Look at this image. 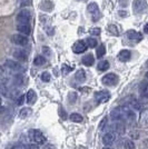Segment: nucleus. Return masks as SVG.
<instances>
[{"instance_id": "nucleus-1", "label": "nucleus", "mask_w": 148, "mask_h": 149, "mask_svg": "<svg viewBox=\"0 0 148 149\" xmlns=\"http://www.w3.org/2000/svg\"><path fill=\"white\" fill-rule=\"evenodd\" d=\"M29 138L31 140H35V143L37 145H43L46 143V137L43 136V134L38 129L29 131Z\"/></svg>"}, {"instance_id": "nucleus-2", "label": "nucleus", "mask_w": 148, "mask_h": 149, "mask_svg": "<svg viewBox=\"0 0 148 149\" xmlns=\"http://www.w3.org/2000/svg\"><path fill=\"white\" fill-rule=\"evenodd\" d=\"M118 76L116 74H107L103 77L101 82L105 85V86H116L118 84Z\"/></svg>"}, {"instance_id": "nucleus-3", "label": "nucleus", "mask_w": 148, "mask_h": 149, "mask_svg": "<svg viewBox=\"0 0 148 149\" xmlns=\"http://www.w3.org/2000/svg\"><path fill=\"white\" fill-rule=\"evenodd\" d=\"M31 13L28 9H22L17 15V24H30Z\"/></svg>"}, {"instance_id": "nucleus-4", "label": "nucleus", "mask_w": 148, "mask_h": 149, "mask_svg": "<svg viewBox=\"0 0 148 149\" xmlns=\"http://www.w3.org/2000/svg\"><path fill=\"white\" fill-rule=\"evenodd\" d=\"M133 9L135 13H142L147 9V1L146 0H134Z\"/></svg>"}, {"instance_id": "nucleus-5", "label": "nucleus", "mask_w": 148, "mask_h": 149, "mask_svg": "<svg viewBox=\"0 0 148 149\" xmlns=\"http://www.w3.org/2000/svg\"><path fill=\"white\" fill-rule=\"evenodd\" d=\"M5 67H7L9 70H11V71H15V72H21V71L25 70V68L19 62L13 61V60H6Z\"/></svg>"}, {"instance_id": "nucleus-6", "label": "nucleus", "mask_w": 148, "mask_h": 149, "mask_svg": "<svg viewBox=\"0 0 148 149\" xmlns=\"http://www.w3.org/2000/svg\"><path fill=\"white\" fill-rule=\"evenodd\" d=\"M87 10H88V13L93 16L94 21H97V20L100 18V13H99L98 5H97L96 2H91V3H89L88 7H87Z\"/></svg>"}, {"instance_id": "nucleus-7", "label": "nucleus", "mask_w": 148, "mask_h": 149, "mask_svg": "<svg viewBox=\"0 0 148 149\" xmlns=\"http://www.w3.org/2000/svg\"><path fill=\"white\" fill-rule=\"evenodd\" d=\"M11 41H13L15 45L17 46H21L24 47L28 44V38L26 35H22V33H18V35H13L11 37Z\"/></svg>"}, {"instance_id": "nucleus-8", "label": "nucleus", "mask_w": 148, "mask_h": 149, "mask_svg": "<svg viewBox=\"0 0 148 149\" xmlns=\"http://www.w3.org/2000/svg\"><path fill=\"white\" fill-rule=\"evenodd\" d=\"M126 36H127V38L129 39L130 41H133V42H135V44H137V42H139V41H142V35L140 33V32H137L136 30H128L127 32H126Z\"/></svg>"}, {"instance_id": "nucleus-9", "label": "nucleus", "mask_w": 148, "mask_h": 149, "mask_svg": "<svg viewBox=\"0 0 148 149\" xmlns=\"http://www.w3.org/2000/svg\"><path fill=\"white\" fill-rule=\"evenodd\" d=\"M86 49H87V45L82 40H78L73 46V51H74L75 54H82V52L86 51Z\"/></svg>"}, {"instance_id": "nucleus-10", "label": "nucleus", "mask_w": 148, "mask_h": 149, "mask_svg": "<svg viewBox=\"0 0 148 149\" xmlns=\"http://www.w3.org/2000/svg\"><path fill=\"white\" fill-rule=\"evenodd\" d=\"M120 111H121V115L125 116V117L128 119L129 121H134V120L136 119V116H135V113H134V111H133V110H130V108L126 107V106L121 107Z\"/></svg>"}, {"instance_id": "nucleus-11", "label": "nucleus", "mask_w": 148, "mask_h": 149, "mask_svg": "<svg viewBox=\"0 0 148 149\" xmlns=\"http://www.w3.org/2000/svg\"><path fill=\"white\" fill-rule=\"evenodd\" d=\"M95 98L98 100L99 102H107L109 100V98H110V95H109L108 91H106V90H104V91H98V93H95Z\"/></svg>"}, {"instance_id": "nucleus-12", "label": "nucleus", "mask_w": 148, "mask_h": 149, "mask_svg": "<svg viewBox=\"0 0 148 149\" xmlns=\"http://www.w3.org/2000/svg\"><path fill=\"white\" fill-rule=\"evenodd\" d=\"M17 30L20 33L28 36L31 32V26L30 24H17Z\"/></svg>"}, {"instance_id": "nucleus-13", "label": "nucleus", "mask_w": 148, "mask_h": 149, "mask_svg": "<svg viewBox=\"0 0 148 149\" xmlns=\"http://www.w3.org/2000/svg\"><path fill=\"white\" fill-rule=\"evenodd\" d=\"M13 57H15L17 60H19V61H26L27 58H28V54H27L24 49H18V50H15Z\"/></svg>"}, {"instance_id": "nucleus-14", "label": "nucleus", "mask_w": 148, "mask_h": 149, "mask_svg": "<svg viewBox=\"0 0 148 149\" xmlns=\"http://www.w3.org/2000/svg\"><path fill=\"white\" fill-rule=\"evenodd\" d=\"M130 57H131V52H130L129 50H127V49L121 50V51L118 54V59H119L120 61H123V62L128 61V60L130 59Z\"/></svg>"}, {"instance_id": "nucleus-15", "label": "nucleus", "mask_w": 148, "mask_h": 149, "mask_svg": "<svg viewBox=\"0 0 148 149\" xmlns=\"http://www.w3.org/2000/svg\"><path fill=\"white\" fill-rule=\"evenodd\" d=\"M115 139H116V136H115V134H112V132H107L104 138H103V141L105 143L106 146H110L112 145V143L115 141Z\"/></svg>"}, {"instance_id": "nucleus-16", "label": "nucleus", "mask_w": 148, "mask_h": 149, "mask_svg": "<svg viewBox=\"0 0 148 149\" xmlns=\"http://www.w3.org/2000/svg\"><path fill=\"white\" fill-rule=\"evenodd\" d=\"M36 100H37V93H36L35 90L30 89V90L27 93V102H28L29 105H34V104L36 102Z\"/></svg>"}, {"instance_id": "nucleus-17", "label": "nucleus", "mask_w": 148, "mask_h": 149, "mask_svg": "<svg viewBox=\"0 0 148 149\" xmlns=\"http://www.w3.org/2000/svg\"><path fill=\"white\" fill-rule=\"evenodd\" d=\"M81 61H82V63H84L85 66H87V67H90V66H93L94 62H95V58H94V56L91 55V54H88V55H86V56L82 57Z\"/></svg>"}, {"instance_id": "nucleus-18", "label": "nucleus", "mask_w": 148, "mask_h": 149, "mask_svg": "<svg viewBox=\"0 0 148 149\" xmlns=\"http://www.w3.org/2000/svg\"><path fill=\"white\" fill-rule=\"evenodd\" d=\"M75 79L77 81H79V82H84V81L86 80V72L82 69L77 70L76 74H75Z\"/></svg>"}, {"instance_id": "nucleus-19", "label": "nucleus", "mask_w": 148, "mask_h": 149, "mask_svg": "<svg viewBox=\"0 0 148 149\" xmlns=\"http://www.w3.org/2000/svg\"><path fill=\"white\" fill-rule=\"evenodd\" d=\"M52 7H54V5L50 2L49 0H43V2L40 3V8L43 10H45V11H51L52 10Z\"/></svg>"}, {"instance_id": "nucleus-20", "label": "nucleus", "mask_w": 148, "mask_h": 149, "mask_svg": "<svg viewBox=\"0 0 148 149\" xmlns=\"http://www.w3.org/2000/svg\"><path fill=\"white\" fill-rule=\"evenodd\" d=\"M110 117L112 120H119V119L123 117L120 109H112L110 111Z\"/></svg>"}, {"instance_id": "nucleus-21", "label": "nucleus", "mask_w": 148, "mask_h": 149, "mask_svg": "<svg viewBox=\"0 0 148 149\" xmlns=\"http://www.w3.org/2000/svg\"><path fill=\"white\" fill-rule=\"evenodd\" d=\"M97 68H98V70H100V71H106V70L109 69V62L107 61V60L100 61L98 63V66H97Z\"/></svg>"}, {"instance_id": "nucleus-22", "label": "nucleus", "mask_w": 148, "mask_h": 149, "mask_svg": "<svg viewBox=\"0 0 148 149\" xmlns=\"http://www.w3.org/2000/svg\"><path fill=\"white\" fill-rule=\"evenodd\" d=\"M78 100V96L76 93H68V101L70 105H75Z\"/></svg>"}, {"instance_id": "nucleus-23", "label": "nucleus", "mask_w": 148, "mask_h": 149, "mask_svg": "<svg viewBox=\"0 0 148 149\" xmlns=\"http://www.w3.org/2000/svg\"><path fill=\"white\" fill-rule=\"evenodd\" d=\"M30 113H31L30 108H22V109L20 110V112H19V117L21 119H25V118H27Z\"/></svg>"}, {"instance_id": "nucleus-24", "label": "nucleus", "mask_w": 148, "mask_h": 149, "mask_svg": "<svg viewBox=\"0 0 148 149\" xmlns=\"http://www.w3.org/2000/svg\"><path fill=\"white\" fill-rule=\"evenodd\" d=\"M69 119H70L71 121H74V123H81V121L84 120L82 116L79 115V113H76V112H75V113H71Z\"/></svg>"}, {"instance_id": "nucleus-25", "label": "nucleus", "mask_w": 148, "mask_h": 149, "mask_svg": "<svg viewBox=\"0 0 148 149\" xmlns=\"http://www.w3.org/2000/svg\"><path fill=\"white\" fill-rule=\"evenodd\" d=\"M106 54V47L105 45H100L98 48H97V51H96V55H97V58H101L104 57Z\"/></svg>"}, {"instance_id": "nucleus-26", "label": "nucleus", "mask_w": 148, "mask_h": 149, "mask_svg": "<svg viewBox=\"0 0 148 149\" xmlns=\"http://www.w3.org/2000/svg\"><path fill=\"white\" fill-rule=\"evenodd\" d=\"M114 127H115V130L117 134L119 135H123L124 132H125V125L121 124V123H117V124L114 125Z\"/></svg>"}, {"instance_id": "nucleus-27", "label": "nucleus", "mask_w": 148, "mask_h": 149, "mask_svg": "<svg viewBox=\"0 0 148 149\" xmlns=\"http://www.w3.org/2000/svg\"><path fill=\"white\" fill-rule=\"evenodd\" d=\"M45 63H46V59L43 56H37L35 58V60H34V65L35 66H43Z\"/></svg>"}, {"instance_id": "nucleus-28", "label": "nucleus", "mask_w": 148, "mask_h": 149, "mask_svg": "<svg viewBox=\"0 0 148 149\" xmlns=\"http://www.w3.org/2000/svg\"><path fill=\"white\" fill-rule=\"evenodd\" d=\"M139 93H146L148 91V82L147 81H142L140 85H139V88H138Z\"/></svg>"}, {"instance_id": "nucleus-29", "label": "nucleus", "mask_w": 148, "mask_h": 149, "mask_svg": "<svg viewBox=\"0 0 148 149\" xmlns=\"http://www.w3.org/2000/svg\"><path fill=\"white\" fill-rule=\"evenodd\" d=\"M86 44L89 48H95V47H97V40L95 38H88Z\"/></svg>"}, {"instance_id": "nucleus-30", "label": "nucleus", "mask_w": 148, "mask_h": 149, "mask_svg": "<svg viewBox=\"0 0 148 149\" xmlns=\"http://www.w3.org/2000/svg\"><path fill=\"white\" fill-rule=\"evenodd\" d=\"M124 147H125V149H135V143H133L130 139H128V140L124 141Z\"/></svg>"}, {"instance_id": "nucleus-31", "label": "nucleus", "mask_w": 148, "mask_h": 149, "mask_svg": "<svg viewBox=\"0 0 148 149\" xmlns=\"http://www.w3.org/2000/svg\"><path fill=\"white\" fill-rule=\"evenodd\" d=\"M108 30H109V32H110V33L115 35V36H118V35H119V31L117 30V27H116L115 25H109V26H108Z\"/></svg>"}, {"instance_id": "nucleus-32", "label": "nucleus", "mask_w": 148, "mask_h": 149, "mask_svg": "<svg viewBox=\"0 0 148 149\" xmlns=\"http://www.w3.org/2000/svg\"><path fill=\"white\" fill-rule=\"evenodd\" d=\"M131 107H133L135 110H142V105H140V101L133 100V101H131Z\"/></svg>"}, {"instance_id": "nucleus-33", "label": "nucleus", "mask_w": 148, "mask_h": 149, "mask_svg": "<svg viewBox=\"0 0 148 149\" xmlns=\"http://www.w3.org/2000/svg\"><path fill=\"white\" fill-rule=\"evenodd\" d=\"M50 79H51V76H50L49 72L45 71V72H43V74H41V80H43V81H45V82H48V81H50Z\"/></svg>"}, {"instance_id": "nucleus-34", "label": "nucleus", "mask_w": 148, "mask_h": 149, "mask_svg": "<svg viewBox=\"0 0 148 149\" xmlns=\"http://www.w3.org/2000/svg\"><path fill=\"white\" fill-rule=\"evenodd\" d=\"M15 81L18 84V85H24V81H25V78H24V76L22 74H17L16 77H15Z\"/></svg>"}, {"instance_id": "nucleus-35", "label": "nucleus", "mask_w": 148, "mask_h": 149, "mask_svg": "<svg viewBox=\"0 0 148 149\" xmlns=\"http://www.w3.org/2000/svg\"><path fill=\"white\" fill-rule=\"evenodd\" d=\"M58 112H59V117H60L62 120H66V119H67V113H66V111L64 110V108H62L61 106L59 107V111Z\"/></svg>"}, {"instance_id": "nucleus-36", "label": "nucleus", "mask_w": 148, "mask_h": 149, "mask_svg": "<svg viewBox=\"0 0 148 149\" xmlns=\"http://www.w3.org/2000/svg\"><path fill=\"white\" fill-rule=\"evenodd\" d=\"M100 32H101V30H100L99 28H91V29L89 30V33H90L91 36H99Z\"/></svg>"}, {"instance_id": "nucleus-37", "label": "nucleus", "mask_w": 148, "mask_h": 149, "mask_svg": "<svg viewBox=\"0 0 148 149\" xmlns=\"http://www.w3.org/2000/svg\"><path fill=\"white\" fill-rule=\"evenodd\" d=\"M71 70H73V68H71V67H68L67 65H62L61 71H62V74H69V72H70Z\"/></svg>"}, {"instance_id": "nucleus-38", "label": "nucleus", "mask_w": 148, "mask_h": 149, "mask_svg": "<svg viewBox=\"0 0 148 149\" xmlns=\"http://www.w3.org/2000/svg\"><path fill=\"white\" fill-rule=\"evenodd\" d=\"M129 136H130V138H133V139H138V138H139V131L131 130L129 132Z\"/></svg>"}, {"instance_id": "nucleus-39", "label": "nucleus", "mask_w": 148, "mask_h": 149, "mask_svg": "<svg viewBox=\"0 0 148 149\" xmlns=\"http://www.w3.org/2000/svg\"><path fill=\"white\" fill-rule=\"evenodd\" d=\"M140 102L142 104H148V93H142V97H140Z\"/></svg>"}, {"instance_id": "nucleus-40", "label": "nucleus", "mask_w": 148, "mask_h": 149, "mask_svg": "<svg viewBox=\"0 0 148 149\" xmlns=\"http://www.w3.org/2000/svg\"><path fill=\"white\" fill-rule=\"evenodd\" d=\"M43 52L46 55V56H50V55H51V50H50V48L46 47V46H43Z\"/></svg>"}, {"instance_id": "nucleus-41", "label": "nucleus", "mask_w": 148, "mask_h": 149, "mask_svg": "<svg viewBox=\"0 0 148 149\" xmlns=\"http://www.w3.org/2000/svg\"><path fill=\"white\" fill-rule=\"evenodd\" d=\"M106 123H107V118L106 117H104V119L100 121V124H99V129L101 130V129H104V127H105Z\"/></svg>"}, {"instance_id": "nucleus-42", "label": "nucleus", "mask_w": 148, "mask_h": 149, "mask_svg": "<svg viewBox=\"0 0 148 149\" xmlns=\"http://www.w3.org/2000/svg\"><path fill=\"white\" fill-rule=\"evenodd\" d=\"M24 101H25V97H24V96H20V97L18 98V100H17V105L21 106L22 104H24Z\"/></svg>"}, {"instance_id": "nucleus-43", "label": "nucleus", "mask_w": 148, "mask_h": 149, "mask_svg": "<svg viewBox=\"0 0 148 149\" xmlns=\"http://www.w3.org/2000/svg\"><path fill=\"white\" fill-rule=\"evenodd\" d=\"M79 90L80 91H82V93H89L90 91V88H88V87H82V88H79Z\"/></svg>"}, {"instance_id": "nucleus-44", "label": "nucleus", "mask_w": 148, "mask_h": 149, "mask_svg": "<svg viewBox=\"0 0 148 149\" xmlns=\"http://www.w3.org/2000/svg\"><path fill=\"white\" fill-rule=\"evenodd\" d=\"M118 15L121 16V17H125V16H127V13H126V11H123V10H120V11L118 13Z\"/></svg>"}, {"instance_id": "nucleus-45", "label": "nucleus", "mask_w": 148, "mask_h": 149, "mask_svg": "<svg viewBox=\"0 0 148 149\" xmlns=\"http://www.w3.org/2000/svg\"><path fill=\"white\" fill-rule=\"evenodd\" d=\"M144 31H145V33H148V22L144 26Z\"/></svg>"}, {"instance_id": "nucleus-46", "label": "nucleus", "mask_w": 148, "mask_h": 149, "mask_svg": "<svg viewBox=\"0 0 148 149\" xmlns=\"http://www.w3.org/2000/svg\"><path fill=\"white\" fill-rule=\"evenodd\" d=\"M5 110H6V109H5L3 107H0V113H2V112L5 111Z\"/></svg>"}, {"instance_id": "nucleus-47", "label": "nucleus", "mask_w": 148, "mask_h": 149, "mask_svg": "<svg viewBox=\"0 0 148 149\" xmlns=\"http://www.w3.org/2000/svg\"><path fill=\"white\" fill-rule=\"evenodd\" d=\"M104 149H111V148H109V147H105Z\"/></svg>"}, {"instance_id": "nucleus-48", "label": "nucleus", "mask_w": 148, "mask_h": 149, "mask_svg": "<svg viewBox=\"0 0 148 149\" xmlns=\"http://www.w3.org/2000/svg\"><path fill=\"white\" fill-rule=\"evenodd\" d=\"M146 78H147V79H148V72H147V74H146Z\"/></svg>"}, {"instance_id": "nucleus-49", "label": "nucleus", "mask_w": 148, "mask_h": 149, "mask_svg": "<svg viewBox=\"0 0 148 149\" xmlns=\"http://www.w3.org/2000/svg\"><path fill=\"white\" fill-rule=\"evenodd\" d=\"M0 104H1V98H0Z\"/></svg>"}]
</instances>
